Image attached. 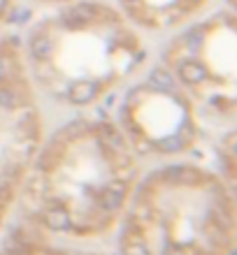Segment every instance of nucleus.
I'll return each mask as SVG.
<instances>
[{"instance_id": "nucleus-1", "label": "nucleus", "mask_w": 237, "mask_h": 255, "mask_svg": "<svg viewBox=\"0 0 237 255\" xmlns=\"http://www.w3.org/2000/svg\"><path fill=\"white\" fill-rule=\"evenodd\" d=\"M91 19H93V7L86 5V2L70 7L68 12L63 14V23L68 28H84L86 23H91Z\"/></svg>"}, {"instance_id": "nucleus-2", "label": "nucleus", "mask_w": 237, "mask_h": 255, "mask_svg": "<svg viewBox=\"0 0 237 255\" xmlns=\"http://www.w3.org/2000/svg\"><path fill=\"white\" fill-rule=\"evenodd\" d=\"M123 195H126V183L123 181H112L105 188V193L100 195V204L105 211H114V209L121 207Z\"/></svg>"}, {"instance_id": "nucleus-3", "label": "nucleus", "mask_w": 237, "mask_h": 255, "mask_svg": "<svg viewBox=\"0 0 237 255\" xmlns=\"http://www.w3.org/2000/svg\"><path fill=\"white\" fill-rule=\"evenodd\" d=\"M98 95V84H93V81H77L75 86L70 88V102H75V105H86V102H91Z\"/></svg>"}, {"instance_id": "nucleus-4", "label": "nucleus", "mask_w": 237, "mask_h": 255, "mask_svg": "<svg viewBox=\"0 0 237 255\" xmlns=\"http://www.w3.org/2000/svg\"><path fill=\"white\" fill-rule=\"evenodd\" d=\"M44 223L51 230H68L70 228V211L65 207H51L44 211Z\"/></svg>"}, {"instance_id": "nucleus-5", "label": "nucleus", "mask_w": 237, "mask_h": 255, "mask_svg": "<svg viewBox=\"0 0 237 255\" xmlns=\"http://www.w3.org/2000/svg\"><path fill=\"white\" fill-rule=\"evenodd\" d=\"M179 74H182V79L186 81V84H191V86L203 84V81L207 79V70H205V65L203 63H196V61L184 63V65L179 67Z\"/></svg>"}, {"instance_id": "nucleus-6", "label": "nucleus", "mask_w": 237, "mask_h": 255, "mask_svg": "<svg viewBox=\"0 0 237 255\" xmlns=\"http://www.w3.org/2000/svg\"><path fill=\"white\" fill-rule=\"evenodd\" d=\"M149 84L156 91H172L175 88V77L165 70V67H156V70H151L149 74Z\"/></svg>"}, {"instance_id": "nucleus-7", "label": "nucleus", "mask_w": 237, "mask_h": 255, "mask_svg": "<svg viewBox=\"0 0 237 255\" xmlns=\"http://www.w3.org/2000/svg\"><path fill=\"white\" fill-rule=\"evenodd\" d=\"M51 40H49L47 35H35L33 40H30V54L37 58V61H47L49 56H51Z\"/></svg>"}, {"instance_id": "nucleus-8", "label": "nucleus", "mask_w": 237, "mask_h": 255, "mask_svg": "<svg viewBox=\"0 0 237 255\" xmlns=\"http://www.w3.org/2000/svg\"><path fill=\"white\" fill-rule=\"evenodd\" d=\"M184 144H186V141H184V137L175 134V137H168L165 141H161V148H163V151H170V153H172V151H179V148H184Z\"/></svg>"}, {"instance_id": "nucleus-9", "label": "nucleus", "mask_w": 237, "mask_h": 255, "mask_svg": "<svg viewBox=\"0 0 237 255\" xmlns=\"http://www.w3.org/2000/svg\"><path fill=\"white\" fill-rule=\"evenodd\" d=\"M14 105H16V98H14L12 91L0 88V107H2V109H12Z\"/></svg>"}, {"instance_id": "nucleus-10", "label": "nucleus", "mask_w": 237, "mask_h": 255, "mask_svg": "<svg viewBox=\"0 0 237 255\" xmlns=\"http://www.w3.org/2000/svg\"><path fill=\"white\" fill-rule=\"evenodd\" d=\"M126 255H149V251L144 249L142 244H130L126 249Z\"/></svg>"}, {"instance_id": "nucleus-11", "label": "nucleus", "mask_w": 237, "mask_h": 255, "mask_svg": "<svg viewBox=\"0 0 237 255\" xmlns=\"http://www.w3.org/2000/svg\"><path fill=\"white\" fill-rule=\"evenodd\" d=\"M5 77V63H2V58H0V79Z\"/></svg>"}, {"instance_id": "nucleus-12", "label": "nucleus", "mask_w": 237, "mask_h": 255, "mask_svg": "<svg viewBox=\"0 0 237 255\" xmlns=\"http://www.w3.org/2000/svg\"><path fill=\"white\" fill-rule=\"evenodd\" d=\"M170 255H184V251H179V249H172V251H170Z\"/></svg>"}, {"instance_id": "nucleus-13", "label": "nucleus", "mask_w": 237, "mask_h": 255, "mask_svg": "<svg viewBox=\"0 0 237 255\" xmlns=\"http://www.w3.org/2000/svg\"><path fill=\"white\" fill-rule=\"evenodd\" d=\"M5 7H7V0H0V12H2Z\"/></svg>"}, {"instance_id": "nucleus-14", "label": "nucleus", "mask_w": 237, "mask_h": 255, "mask_svg": "<svg viewBox=\"0 0 237 255\" xmlns=\"http://www.w3.org/2000/svg\"><path fill=\"white\" fill-rule=\"evenodd\" d=\"M126 2H140V0H126Z\"/></svg>"}]
</instances>
